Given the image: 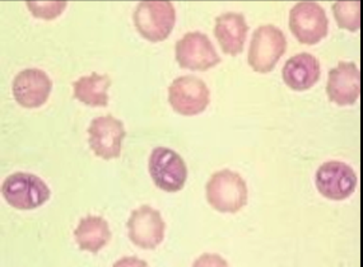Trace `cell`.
<instances>
[{
	"mask_svg": "<svg viewBox=\"0 0 363 267\" xmlns=\"http://www.w3.org/2000/svg\"><path fill=\"white\" fill-rule=\"evenodd\" d=\"M209 205L219 212H238L247 204L249 191L244 178L231 169L218 171L206 186Z\"/></svg>",
	"mask_w": 363,
	"mask_h": 267,
	"instance_id": "obj_1",
	"label": "cell"
},
{
	"mask_svg": "<svg viewBox=\"0 0 363 267\" xmlns=\"http://www.w3.org/2000/svg\"><path fill=\"white\" fill-rule=\"evenodd\" d=\"M134 25L150 42L169 38L176 23V11L169 0H143L134 11Z\"/></svg>",
	"mask_w": 363,
	"mask_h": 267,
	"instance_id": "obj_2",
	"label": "cell"
},
{
	"mask_svg": "<svg viewBox=\"0 0 363 267\" xmlns=\"http://www.w3.org/2000/svg\"><path fill=\"white\" fill-rule=\"evenodd\" d=\"M1 193L17 210H33L50 199V188L36 174L16 172L1 185Z\"/></svg>",
	"mask_w": 363,
	"mask_h": 267,
	"instance_id": "obj_3",
	"label": "cell"
},
{
	"mask_svg": "<svg viewBox=\"0 0 363 267\" xmlns=\"http://www.w3.org/2000/svg\"><path fill=\"white\" fill-rule=\"evenodd\" d=\"M287 50V40L273 25L257 27L251 38L247 62L257 73H269Z\"/></svg>",
	"mask_w": 363,
	"mask_h": 267,
	"instance_id": "obj_4",
	"label": "cell"
},
{
	"mask_svg": "<svg viewBox=\"0 0 363 267\" xmlns=\"http://www.w3.org/2000/svg\"><path fill=\"white\" fill-rule=\"evenodd\" d=\"M148 169L158 188L166 193L182 191L188 180V167L175 150L158 147L152 150Z\"/></svg>",
	"mask_w": 363,
	"mask_h": 267,
	"instance_id": "obj_5",
	"label": "cell"
},
{
	"mask_svg": "<svg viewBox=\"0 0 363 267\" xmlns=\"http://www.w3.org/2000/svg\"><path fill=\"white\" fill-rule=\"evenodd\" d=\"M289 28L301 44H318L329 31L325 9L315 1L297 3L289 12Z\"/></svg>",
	"mask_w": 363,
	"mask_h": 267,
	"instance_id": "obj_6",
	"label": "cell"
},
{
	"mask_svg": "<svg viewBox=\"0 0 363 267\" xmlns=\"http://www.w3.org/2000/svg\"><path fill=\"white\" fill-rule=\"evenodd\" d=\"M171 107L182 116H195L207 110L211 92L207 84L194 75L176 78L169 87Z\"/></svg>",
	"mask_w": 363,
	"mask_h": 267,
	"instance_id": "obj_7",
	"label": "cell"
},
{
	"mask_svg": "<svg viewBox=\"0 0 363 267\" xmlns=\"http://www.w3.org/2000/svg\"><path fill=\"white\" fill-rule=\"evenodd\" d=\"M176 60L179 65L189 70H208L218 65L220 56L211 38L203 32H188L175 46Z\"/></svg>",
	"mask_w": 363,
	"mask_h": 267,
	"instance_id": "obj_8",
	"label": "cell"
},
{
	"mask_svg": "<svg viewBox=\"0 0 363 267\" xmlns=\"http://www.w3.org/2000/svg\"><path fill=\"white\" fill-rule=\"evenodd\" d=\"M88 143L96 156L106 161L119 158L126 137L123 121L111 115L94 118L88 127Z\"/></svg>",
	"mask_w": 363,
	"mask_h": 267,
	"instance_id": "obj_9",
	"label": "cell"
},
{
	"mask_svg": "<svg viewBox=\"0 0 363 267\" xmlns=\"http://www.w3.org/2000/svg\"><path fill=\"white\" fill-rule=\"evenodd\" d=\"M315 182L319 193L324 198L342 201L348 199L354 193L357 186V174L347 163L325 161L318 169Z\"/></svg>",
	"mask_w": 363,
	"mask_h": 267,
	"instance_id": "obj_10",
	"label": "cell"
},
{
	"mask_svg": "<svg viewBox=\"0 0 363 267\" xmlns=\"http://www.w3.org/2000/svg\"><path fill=\"white\" fill-rule=\"evenodd\" d=\"M164 230L166 223L161 212L150 205L133 210L128 220V234L139 249H157L164 238Z\"/></svg>",
	"mask_w": 363,
	"mask_h": 267,
	"instance_id": "obj_11",
	"label": "cell"
},
{
	"mask_svg": "<svg viewBox=\"0 0 363 267\" xmlns=\"http://www.w3.org/2000/svg\"><path fill=\"white\" fill-rule=\"evenodd\" d=\"M326 93L339 106L356 103L361 93V74L354 62H340L328 74Z\"/></svg>",
	"mask_w": 363,
	"mask_h": 267,
	"instance_id": "obj_12",
	"label": "cell"
},
{
	"mask_svg": "<svg viewBox=\"0 0 363 267\" xmlns=\"http://www.w3.org/2000/svg\"><path fill=\"white\" fill-rule=\"evenodd\" d=\"M52 81L44 70L26 69L16 75L13 81V96L19 106L38 108L50 96Z\"/></svg>",
	"mask_w": 363,
	"mask_h": 267,
	"instance_id": "obj_13",
	"label": "cell"
},
{
	"mask_svg": "<svg viewBox=\"0 0 363 267\" xmlns=\"http://www.w3.org/2000/svg\"><path fill=\"white\" fill-rule=\"evenodd\" d=\"M249 25L241 13H223L216 18L214 35L227 55L238 56L244 50Z\"/></svg>",
	"mask_w": 363,
	"mask_h": 267,
	"instance_id": "obj_14",
	"label": "cell"
},
{
	"mask_svg": "<svg viewBox=\"0 0 363 267\" xmlns=\"http://www.w3.org/2000/svg\"><path fill=\"white\" fill-rule=\"evenodd\" d=\"M321 67L315 56L301 52L287 60L282 69L284 83L294 91H306L320 79Z\"/></svg>",
	"mask_w": 363,
	"mask_h": 267,
	"instance_id": "obj_15",
	"label": "cell"
},
{
	"mask_svg": "<svg viewBox=\"0 0 363 267\" xmlns=\"http://www.w3.org/2000/svg\"><path fill=\"white\" fill-rule=\"evenodd\" d=\"M75 242L82 251L97 254L111 239V230L104 217L88 215L82 217L74 230Z\"/></svg>",
	"mask_w": 363,
	"mask_h": 267,
	"instance_id": "obj_16",
	"label": "cell"
},
{
	"mask_svg": "<svg viewBox=\"0 0 363 267\" xmlns=\"http://www.w3.org/2000/svg\"><path fill=\"white\" fill-rule=\"evenodd\" d=\"M111 86V79L107 74H97L82 76L73 83L74 98L82 103L92 107H106L108 103L107 89Z\"/></svg>",
	"mask_w": 363,
	"mask_h": 267,
	"instance_id": "obj_17",
	"label": "cell"
},
{
	"mask_svg": "<svg viewBox=\"0 0 363 267\" xmlns=\"http://www.w3.org/2000/svg\"><path fill=\"white\" fill-rule=\"evenodd\" d=\"M334 18L340 28L356 32L361 27V3L342 0L333 4Z\"/></svg>",
	"mask_w": 363,
	"mask_h": 267,
	"instance_id": "obj_18",
	"label": "cell"
},
{
	"mask_svg": "<svg viewBox=\"0 0 363 267\" xmlns=\"http://www.w3.org/2000/svg\"><path fill=\"white\" fill-rule=\"evenodd\" d=\"M27 8L33 17L43 19H54L59 17L67 8V1H26Z\"/></svg>",
	"mask_w": 363,
	"mask_h": 267,
	"instance_id": "obj_19",
	"label": "cell"
},
{
	"mask_svg": "<svg viewBox=\"0 0 363 267\" xmlns=\"http://www.w3.org/2000/svg\"><path fill=\"white\" fill-rule=\"evenodd\" d=\"M191 267H230L222 256L204 254L195 260Z\"/></svg>",
	"mask_w": 363,
	"mask_h": 267,
	"instance_id": "obj_20",
	"label": "cell"
},
{
	"mask_svg": "<svg viewBox=\"0 0 363 267\" xmlns=\"http://www.w3.org/2000/svg\"><path fill=\"white\" fill-rule=\"evenodd\" d=\"M113 267H150L147 262L140 260L135 256H126L120 259L119 261L115 262Z\"/></svg>",
	"mask_w": 363,
	"mask_h": 267,
	"instance_id": "obj_21",
	"label": "cell"
}]
</instances>
